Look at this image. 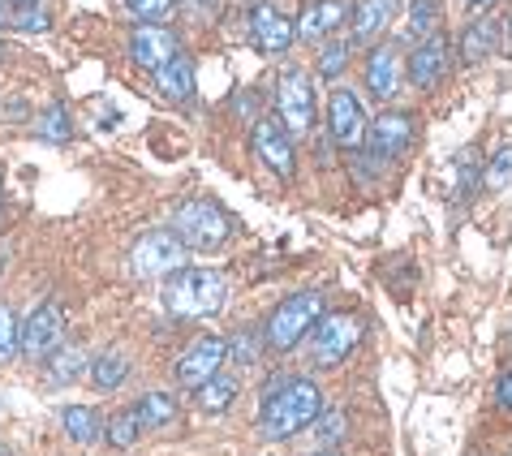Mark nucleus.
<instances>
[{
    "label": "nucleus",
    "instance_id": "72a5a7b5",
    "mask_svg": "<svg viewBox=\"0 0 512 456\" xmlns=\"http://www.w3.org/2000/svg\"><path fill=\"white\" fill-rule=\"evenodd\" d=\"M9 26H22V31H44L48 18L44 13H31V9H22V13H13V22Z\"/></svg>",
    "mask_w": 512,
    "mask_h": 456
},
{
    "label": "nucleus",
    "instance_id": "ea45409f",
    "mask_svg": "<svg viewBox=\"0 0 512 456\" xmlns=\"http://www.w3.org/2000/svg\"><path fill=\"white\" fill-rule=\"evenodd\" d=\"M0 456H9V452H5V448H0Z\"/></svg>",
    "mask_w": 512,
    "mask_h": 456
},
{
    "label": "nucleus",
    "instance_id": "ddd939ff",
    "mask_svg": "<svg viewBox=\"0 0 512 456\" xmlns=\"http://www.w3.org/2000/svg\"><path fill=\"white\" fill-rule=\"evenodd\" d=\"M173 56H181V39L168 31V26L147 22L130 35V61L142 69H160V65L173 61Z\"/></svg>",
    "mask_w": 512,
    "mask_h": 456
},
{
    "label": "nucleus",
    "instance_id": "412c9836",
    "mask_svg": "<svg viewBox=\"0 0 512 456\" xmlns=\"http://www.w3.org/2000/svg\"><path fill=\"white\" fill-rule=\"evenodd\" d=\"M392 13H396V0H362L353 9V39H375L392 22Z\"/></svg>",
    "mask_w": 512,
    "mask_h": 456
},
{
    "label": "nucleus",
    "instance_id": "2eb2a0df",
    "mask_svg": "<svg viewBox=\"0 0 512 456\" xmlns=\"http://www.w3.org/2000/svg\"><path fill=\"white\" fill-rule=\"evenodd\" d=\"M448 39L444 35H431L422 39V44L414 48V56H409V82H414L418 91H431L439 87V78L448 74Z\"/></svg>",
    "mask_w": 512,
    "mask_h": 456
},
{
    "label": "nucleus",
    "instance_id": "b1692460",
    "mask_svg": "<svg viewBox=\"0 0 512 456\" xmlns=\"http://www.w3.org/2000/svg\"><path fill=\"white\" fill-rule=\"evenodd\" d=\"M233 396H237V383L233 379H207L203 388H194V401H198V409L203 413H224L233 405Z\"/></svg>",
    "mask_w": 512,
    "mask_h": 456
},
{
    "label": "nucleus",
    "instance_id": "e433bc0d",
    "mask_svg": "<svg viewBox=\"0 0 512 456\" xmlns=\"http://www.w3.org/2000/svg\"><path fill=\"white\" fill-rule=\"evenodd\" d=\"M465 5H478V9H487V5H495V0H465Z\"/></svg>",
    "mask_w": 512,
    "mask_h": 456
},
{
    "label": "nucleus",
    "instance_id": "aec40b11",
    "mask_svg": "<svg viewBox=\"0 0 512 456\" xmlns=\"http://www.w3.org/2000/svg\"><path fill=\"white\" fill-rule=\"evenodd\" d=\"M61 426H65V435L74 439V444H95V439L104 435V418H99L91 405H69V409H61Z\"/></svg>",
    "mask_w": 512,
    "mask_h": 456
},
{
    "label": "nucleus",
    "instance_id": "39448f33",
    "mask_svg": "<svg viewBox=\"0 0 512 456\" xmlns=\"http://www.w3.org/2000/svg\"><path fill=\"white\" fill-rule=\"evenodd\" d=\"M190 263V250L181 246V237L173 228H155V233L138 237L134 250H130V276L138 280H160V276H173Z\"/></svg>",
    "mask_w": 512,
    "mask_h": 456
},
{
    "label": "nucleus",
    "instance_id": "bb28decb",
    "mask_svg": "<svg viewBox=\"0 0 512 456\" xmlns=\"http://www.w3.org/2000/svg\"><path fill=\"white\" fill-rule=\"evenodd\" d=\"M315 444H323V448H332V444H340L345 439V431H349V422H345V413H319L315 422Z\"/></svg>",
    "mask_w": 512,
    "mask_h": 456
},
{
    "label": "nucleus",
    "instance_id": "f704fd0d",
    "mask_svg": "<svg viewBox=\"0 0 512 456\" xmlns=\"http://www.w3.org/2000/svg\"><path fill=\"white\" fill-rule=\"evenodd\" d=\"M495 396H500V405H504V409H512V370L500 379V388H495Z\"/></svg>",
    "mask_w": 512,
    "mask_h": 456
},
{
    "label": "nucleus",
    "instance_id": "f3484780",
    "mask_svg": "<svg viewBox=\"0 0 512 456\" xmlns=\"http://www.w3.org/2000/svg\"><path fill=\"white\" fill-rule=\"evenodd\" d=\"M345 18H349L345 0H315V5H306V13L297 18L293 35H302L306 44L310 39H327V35H336L340 26H345Z\"/></svg>",
    "mask_w": 512,
    "mask_h": 456
},
{
    "label": "nucleus",
    "instance_id": "0eeeda50",
    "mask_svg": "<svg viewBox=\"0 0 512 456\" xmlns=\"http://www.w3.org/2000/svg\"><path fill=\"white\" fill-rule=\"evenodd\" d=\"M358 336H362V323L353 315H345V310H340V315H323L315 327H310V362L319 370H336L353 353Z\"/></svg>",
    "mask_w": 512,
    "mask_h": 456
},
{
    "label": "nucleus",
    "instance_id": "20e7f679",
    "mask_svg": "<svg viewBox=\"0 0 512 456\" xmlns=\"http://www.w3.org/2000/svg\"><path fill=\"white\" fill-rule=\"evenodd\" d=\"M173 233L181 237L186 250H220L229 241L233 224L220 211V203H211V198H186L173 211Z\"/></svg>",
    "mask_w": 512,
    "mask_h": 456
},
{
    "label": "nucleus",
    "instance_id": "6ab92c4d",
    "mask_svg": "<svg viewBox=\"0 0 512 456\" xmlns=\"http://www.w3.org/2000/svg\"><path fill=\"white\" fill-rule=\"evenodd\" d=\"M495 48H500V18H478V22L465 26V35H461L465 61H487Z\"/></svg>",
    "mask_w": 512,
    "mask_h": 456
},
{
    "label": "nucleus",
    "instance_id": "4be33fe9",
    "mask_svg": "<svg viewBox=\"0 0 512 456\" xmlns=\"http://www.w3.org/2000/svg\"><path fill=\"white\" fill-rule=\"evenodd\" d=\"M177 418V401L168 392H147L138 401V422H142V431H160V426H168Z\"/></svg>",
    "mask_w": 512,
    "mask_h": 456
},
{
    "label": "nucleus",
    "instance_id": "2f4dec72",
    "mask_svg": "<svg viewBox=\"0 0 512 456\" xmlns=\"http://www.w3.org/2000/svg\"><path fill=\"white\" fill-rule=\"evenodd\" d=\"M125 5H130L134 18L155 22V26H160V22L168 18V13H173V0H125Z\"/></svg>",
    "mask_w": 512,
    "mask_h": 456
},
{
    "label": "nucleus",
    "instance_id": "4c0bfd02",
    "mask_svg": "<svg viewBox=\"0 0 512 456\" xmlns=\"http://www.w3.org/2000/svg\"><path fill=\"white\" fill-rule=\"evenodd\" d=\"M9 5H31V0H9Z\"/></svg>",
    "mask_w": 512,
    "mask_h": 456
},
{
    "label": "nucleus",
    "instance_id": "473e14b6",
    "mask_svg": "<svg viewBox=\"0 0 512 456\" xmlns=\"http://www.w3.org/2000/svg\"><path fill=\"white\" fill-rule=\"evenodd\" d=\"M39 134H44L48 142H65L69 134H74V130H69V112H65L61 104H56V108L48 112V117L39 121Z\"/></svg>",
    "mask_w": 512,
    "mask_h": 456
},
{
    "label": "nucleus",
    "instance_id": "9d476101",
    "mask_svg": "<svg viewBox=\"0 0 512 456\" xmlns=\"http://www.w3.org/2000/svg\"><path fill=\"white\" fill-rule=\"evenodd\" d=\"M327 130H332V142L345 151H358L366 142V130H371V121H366V112L358 104V95L349 87H340L327 95Z\"/></svg>",
    "mask_w": 512,
    "mask_h": 456
},
{
    "label": "nucleus",
    "instance_id": "393cba45",
    "mask_svg": "<svg viewBox=\"0 0 512 456\" xmlns=\"http://www.w3.org/2000/svg\"><path fill=\"white\" fill-rule=\"evenodd\" d=\"M104 435H108V444H112V448H130V444H138V435H142L138 409H121V413H112L108 426H104Z\"/></svg>",
    "mask_w": 512,
    "mask_h": 456
},
{
    "label": "nucleus",
    "instance_id": "58836bf2",
    "mask_svg": "<svg viewBox=\"0 0 512 456\" xmlns=\"http://www.w3.org/2000/svg\"><path fill=\"white\" fill-rule=\"evenodd\" d=\"M0 272H5V254H0Z\"/></svg>",
    "mask_w": 512,
    "mask_h": 456
},
{
    "label": "nucleus",
    "instance_id": "a878e982",
    "mask_svg": "<svg viewBox=\"0 0 512 456\" xmlns=\"http://www.w3.org/2000/svg\"><path fill=\"white\" fill-rule=\"evenodd\" d=\"M439 31V0H414L409 5V35L431 39Z\"/></svg>",
    "mask_w": 512,
    "mask_h": 456
},
{
    "label": "nucleus",
    "instance_id": "423d86ee",
    "mask_svg": "<svg viewBox=\"0 0 512 456\" xmlns=\"http://www.w3.org/2000/svg\"><path fill=\"white\" fill-rule=\"evenodd\" d=\"M276 108H280V125L289 134H310L319 117V99H315V82L306 69H284L276 82Z\"/></svg>",
    "mask_w": 512,
    "mask_h": 456
},
{
    "label": "nucleus",
    "instance_id": "a211bd4d",
    "mask_svg": "<svg viewBox=\"0 0 512 456\" xmlns=\"http://www.w3.org/2000/svg\"><path fill=\"white\" fill-rule=\"evenodd\" d=\"M155 74V91L164 99H173V104H190L194 99V61L190 56H173L168 65L151 69Z\"/></svg>",
    "mask_w": 512,
    "mask_h": 456
},
{
    "label": "nucleus",
    "instance_id": "a19ab883",
    "mask_svg": "<svg viewBox=\"0 0 512 456\" xmlns=\"http://www.w3.org/2000/svg\"><path fill=\"white\" fill-rule=\"evenodd\" d=\"M323 456H332V452H323Z\"/></svg>",
    "mask_w": 512,
    "mask_h": 456
},
{
    "label": "nucleus",
    "instance_id": "c85d7f7f",
    "mask_svg": "<svg viewBox=\"0 0 512 456\" xmlns=\"http://www.w3.org/2000/svg\"><path fill=\"white\" fill-rule=\"evenodd\" d=\"M487 185H491V190H508V185H512V142L491 155V164H487Z\"/></svg>",
    "mask_w": 512,
    "mask_h": 456
},
{
    "label": "nucleus",
    "instance_id": "f8f14e48",
    "mask_svg": "<svg viewBox=\"0 0 512 456\" xmlns=\"http://www.w3.org/2000/svg\"><path fill=\"white\" fill-rule=\"evenodd\" d=\"M254 155H259V160L272 168L276 177H284V181H289L293 168H297L293 164L297 160V155H293V138H289V130H284L276 117H263L259 125H254Z\"/></svg>",
    "mask_w": 512,
    "mask_h": 456
},
{
    "label": "nucleus",
    "instance_id": "9b49d317",
    "mask_svg": "<svg viewBox=\"0 0 512 456\" xmlns=\"http://www.w3.org/2000/svg\"><path fill=\"white\" fill-rule=\"evenodd\" d=\"M414 138H418V121L409 117V112H383L379 121H371V130H366V142H371L375 160H396V155H405L414 147Z\"/></svg>",
    "mask_w": 512,
    "mask_h": 456
},
{
    "label": "nucleus",
    "instance_id": "7ed1b4c3",
    "mask_svg": "<svg viewBox=\"0 0 512 456\" xmlns=\"http://www.w3.org/2000/svg\"><path fill=\"white\" fill-rule=\"evenodd\" d=\"M323 319V293H293L272 310L267 319V332H263V345L276 349V353H289L297 349L302 340L310 336V327Z\"/></svg>",
    "mask_w": 512,
    "mask_h": 456
},
{
    "label": "nucleus",
    "instance_id": "cd10ccee",
    "mask_svg": "<svg viewBox=\"0 0 512 456\" xmlns=\"http://www.w3.org/2000/svg\"><path fill=\"white\" fill-rule=\"evenodd\" d=\"M18 332H22V327H18V319H13V310L0 306V366L13 362L22 353L18 349Z\"/></svg>",
    "mask_w": 512,
    "mask_h": 456
},
{
    "label": "nucleus",
    "instance_id": "1a4fd4ad",
    "mask_svg": "<svg viewBox=\"0 0 512 456\" xmlns=\"http://www.w3.org/2000/svg\"><path fill=\"white\" fill-rule=\"evenodd\" d=\"M224 362H229V340H224V336H203V340H194V345L177 358L173 375H177L181 388H203L207 379L220 375Z\"/></svg>",
    "mask_w": 512,
    "mask_h": 456
},
{
    "label": "nucleus",
    "instance_id": "f257e3e1",
    "mask_svg": "<svg viewBox=\"0 0 512 456\" xmlns=\"http://www.w3.org/2000/svg\"><path fill=\"white\" fill-rule=\"evenodd\" d=\"M323 413V392L310 379H284L272 383L263 392V409H259V439L276 444V439H293L297 431H306Z\"/></svg>",
    "mask_w": 512,
    "mask_h": 456
},
{
    "label": "nucleus",
    "instance_id": "6e6552de",
    "mask_svg": "<svg viewBox=\"0 0 512 456\" xmlns=\"http://www.w3.org/2000/svg\"><path fill=\"white\" fill-rule=\"evenodd\" d=\"M61 340H65V310H61V302H39L31 310V319L22 323L18 349L31 362H39V358H52V353L61 349Z\"/></svg>",
    "mask_w": 512,
    "mask_h": 456
},
{
    "label": "nucleus",
    "instance_id": "c756f323",
    "mask_svg": "<svg viewBox=\"0 0 512 456\" xmlns=\"http://www.w3.org/2000/svg\"><path fill=\"white\" fill-rule=\"evenodd\" d=\"M78 370H82V349H56L52 353V379L56 383L78 379Z\"/></svg>",
    "mask_w": 512,
    "mask_h": 456
},
{
    "label": "nucleus",
    "instance_id": "c9c22d12",
    "mask_svg": "<svg viewBox=\"0 0 512 456\" xmlns=\"http://www.w3.org/2000/svg\"><path fill=\"white\" fill-rule=\"evenodd\" d=\"M9 22H13V13L5 9V0H0V26H9Z\"/></svg>",
    "mask_w": 512,
    "mask_h": 456
},
{
    "label": "nucleus",
    "instance_id": "f03ea898",
    "mask_svg": "<svg viewBox=\"0 0 512 456\" xmlns=\"http://www.w3.org/2000/svg\"><path fill=\"white\" fill-rule=\"evenodd\" d=\"M164 310H173L177 319H207L229 302V284L216 267H181L164 284Z\"/></svg>",
    "mask_w": 512,
    "mask_h": 456
},
{
    "label": "nucleus",
    "instance_id": "5701e85b",
    "mask_svg": "<svg viewBox=\"0 0 512 456\" xmlns=\"http://www.w3.org/2000/svg\"><path fill=\"white\" fill-rule=\"evenodd\" d=\"M125 379H130V362H125L121 353H104V358H95V362H91V383H95L99 392L121 388Z\"/></svg>",
    "mask_w": 512,
    "mask_h": 456
},
{
    "label": "nucleus",
    "instance_id": "7c9ffc66",
    "mask_svg": "<svg viewBox=\"0 0 512 456\" xmlns=\"http://www.w3.org/2000/svg\"><path fill=\"white\" fill-rule=\"evenodd\" d=\"M349 48H353L349 39H336V44H327V48H323V61H319V74H323V78H336L340 69L349 65Z\"/></svg>",
    "mask_w": 512,
    "mask_h": 456
},
{
    "label": "nucleus",
    "instance_id": "dca6fc26",
    "mask_svg": "<svg viewBox=\"0 0 512 456\" xmlns=\"http://www.w3.org/2000/svg\"><path fill=\"white\" fill-rule=\"evenodd\" d=\"M401 52H396L392 44H379L371 56H366V91H371L375 99H396L401 95Z\"/></svg>",
    "mask_w": 512,
    "mask_h": 456
},
{
    "label": "nucleus",
    "instance_id": "4468645a",
    "mask_svg": "<svg viewBox=\"0 0 512 456\" xmlns=\"http://www.w3.org/2000/svg\"><path fill=\"white\" fill-rule=\"evenodd\" d=\"M250 35H254V48L267 52V56H280L297 39L293 35V22L284 18L276 5H254L250 9Z\"/></svg>",
    "mask_w": 512,
    "mask_h": 456
}]
</instances>
